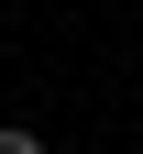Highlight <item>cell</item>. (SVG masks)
Returning <instances> with one entry per match:
<instances>
[{"instance_id":"obj_1","label":"cell","mask_w":143,"mask_h":154,"mask_svg":"<svg viewBox=\"0 0 143 154\" xmlns=\"http://www.w3.org/2000/svg\"><path fill=\"white\" fill-rule=\"evenodd\" d=\"M0 154H44V132H22V121H0Z\"/></svg>"}]
</instances>
